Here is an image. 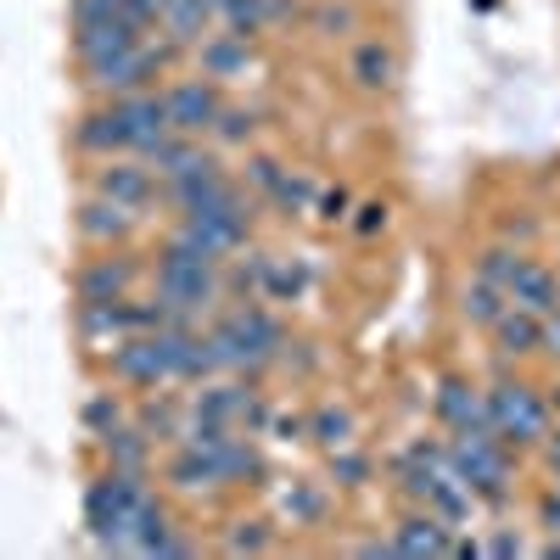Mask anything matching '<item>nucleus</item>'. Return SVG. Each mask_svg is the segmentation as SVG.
<instances>
[{"label":"nucleus","instance_id":"1","mask_svg":"<svg viewBox=\"0 0 560 560\" xmlns=\"http://www.w3.org/2000/svg\"><path fill=\"white\" fill-rule=\"evenodd\" d=\"M147 471H107L102 482H90L84 493V527L96 533L102 549H129L135 538V522L147 510Z\"/></svg>","mask_w":560,"mask_h":560},{"label":"nucleus","instance_id":"2","mask_svg":"<svg viewBox=\"0 0 560 560\" xmlns=\"http://www.w3.org/2000/svg\"><path fill=\"white\" fill-rule=\"evenodd\" d=\"M504 471H510V465H504V438H499L493 427L454 438V477L471 488V493L499 499V493H504Z\"/></svg>","mask_w":560,"mask_h":560},{"label":"nucleus","instance_id":"3","mask_svg":"<svg viewBox=\"0 0 560 560\" xmlns=\"http://www.w3.org/2000/svg\"><path fill=\"white\" fill-rule=\"evenodd\" d=\"M163 62H168V51H152V45L140 39L129 51L84 62V79H90V90H102V96H129V90H147V79H158Z\"/></svg>","mask_w":560,"mask_h":560},{"label":"nucleus","instance_id":"4","mask_svg":"<svg viewBox=\"0 0 560 560\" xmlns=\"http://www.w3.org/2000/svg\"><path fill=\"white\" fill-rule=\"evenodd\" d=\"M488 415H493V432L504 443H538L544 438V404L527 382H504L488 393Z\"/></svg>","mask_w":560,"mask_h":560},{"label":"nucleus","instance_id":"5","mask_svg":"<svg viewBox=\"0 0 560 560\" xmlns=\"http://www.w3.org/2000/svg\"><path fill=\"white\" fill-rule=\"evenodd\" d=\"M158 298L174 303L179 314H197L219 298V275L213 264H179V258H163L158 264Z\"/></svg>","mask_w":560,"mask_h":560},{"label":"nucleus","instance_id":"6","mask_svg":"<svg viewBox=\"0 0 560 560\" xmlns=\"http://www.w3.org/2000/svg\"><path fill=\"white\" fill-rule=\"evenodd\" d=\"M113 107H118L124 124H129V147H135V152H147V147H158L163 135H174V124H168V96H158V90H129V96H113Z\"/></svg>","mask_w":560,"mask_h":560},{"label":"nucleus","instance_id":"7","mask_svg":"<svg viewBox=\"0 0 560 560\" xmlns=\"http://www.w3.org/2000/svg\"><path fill=\"white\" fill-rule=\"evenodd\" d=\"M219 107H224V102H219L213 79H185V84L168 90V124H174L179 135H202V129H213Z\"/></svg>","mask_w":560,"mask_h":560},{"label":"nucleus","instance_id":"8","mask_svg":"<svg viewBox=\"0 0 560 560\" xmlns=\"http://www.w3.org/2000/svg\"><path fill=\"white\" fill-rule=\"evenodd\" d=\"M168 197H174L179 213H213V208H224L230 197H236V185H230L213 163H202V168H191V174L168 179Z\"/></svg>","mask_w":560,"mask_h":560},{"label":"nucleus","instance_id":"9","mask_svg":"<svg viewBox=\"0 0 560 560\" xmlns=\"http://www.w3.org/2000/svg\"><path fill=\"white\" fill-rule=\"evenodd\" d=\"M140 34L147 28H135L124 12H113V18H96V23H73V51H79V62H96V57H113V51L140 45Z\"/></svg>","mask_w":560,"mask_h":560},{"label":"nucleus","instance_id":"10","mask_svg":"<svg viewBox=\"0 0 560 560\" xmlns=\"http://www.w3.org/2000/svg\"><path fill=\"white\" fill-rule=\"evenodd\" d=\"M96 191L140 213V208H147V202L158 197V179H152V163H107V168L96 174Z\"/></svg>","mask_w":560,"mask_h":560},{"label":"nucleus","instance_id":"11","mask_svg":"<svg viewBox=\"0 0 560 560\" xmlns=\"http://www.w3.org/2000/svg\"><path fill=\"white\" fill-rule=\"evenodd\" d=\"M129 280H135V264L129 258H96L79 269V303H118L129 298Z\"/></svg>","mask_w":560,"mask_h":560},{"label":"nucleus","instance_id":"12","mask_svg":"<svg viewBox=\"0 0 560 560\" xmlns=\"http://www.w3.org/2000/svg\"><path fill=\"white\" fill-rule=\"evenodd\" d=\"M197 57H202L208 79H236L253 68V45H247V34H208L197 45Z\"/></svg>","mask_w":560,"mask_h":560},{"label":"nucleus","instance_id":"13","mask_svg":"<svg viewBox=\"0 0 560 560\" xmlns=\"http://www.w3.org/2000/svg\"><path fill=\"white\" fill-rule=\"evenodd\" d=\"M129 230H135V208H124L102 191L79 208V236H90V242H118V236H129Z\"/></svg>","mask_w":560,"mask_h":560},{"label":"nucleus","instance_id":"14","mask_svg":"<svg viewBox=\"0 0 560 560\" xmlns=\"http://www.w3.org/2000/svg\"><path fill=\"white\" fill-rule=\"evenodd\" d=\"M510 298H516L522 308H533V314H555L560 308V287H555V275L544 269V264H533V258H522L516 264V275H510V287H504Z\"/></svg>","mask_w":560,"mask_h":560},{"label":"nucleus","instance_id":"15","mask_svg":"<svg viewBox=\"0 0 560 560\" xmlns=\"http://www.w3.org/2000/svg\"><path fill=\"white\" fill-rule=\"evenodd\" d=\"M353 84L359 90H393L398 84V51H393L387 39L353 45Z\"/></svg>","mask_w":560,"mask_h":560},{"label":"nucleus","instance_id":"16","mask_svg":"<svg viewBox=\"0 0 560 560\" xmlns=\"http://www.w3.org/2000/svg\"><path fill=\"white\" fill-rule=\"evenodd\" d=\"M493 337H499V348L504 353H544V314H533V308H504L499 319H493Z\"/></svg>","mask_w":560,"mask_h":560},{"label":"nucleus","instance_id":"17","mask_svg":"<svg viewBox=\"0 0 560 560\" xmlns=\"http://www.w3.org/2000/svg\"><path fill=\"white\" fill-rule=\"evenodd\" d=\"M438 415L448 420L454 432H482V427H493V415H488V404L465 387V382H443V393H438Z\"/></svg>","mask_w":560,"mask_h":560},{"label":"nucleus","instance_id":"18","mask_svg":"<svg viewBox=\"0 0 560 560\" xmlns=\"http://www.w3.org/2000/svg\"><path fill=\"white\" fill-rule=\"evenodd\" d=\"M113 370L124 382H135V387H158L168 370H163V359H158V342H152V331L140 337V342H124L118 353H113Z\"/></svg>","mask_w":560,"mask_h":560},{"label":"nucleus","instance_id":"19","mask_svg":"<svg viewBox=\"0 0 560 560\" xmlns=\"http://www.w3.org/2000/svg\"><path fill=\"white\" fill-rule=\"evenodd\" d=\"M168 482H174V488H185V493L224 488V477H219V459H213L208 448H191V443H185V448L168 459Z\"/></svg>","mask_w":560,"mask_h":560},{"label":"nucleus","instance_id":"20","mask_svg":"<svg viewBox=\"0 0 560 560\" xmlns=\"http://www.w3.org/2000/svg\"><path fill=\"white\" fill-rule=\"evenodd\" d=\"M213 0H168L163 7V23H168V39L174 45H202L208 23H213Z\"/></svg>","mask_w":560,"mask_h":560},{"label":"nucleus","instance_id":"21","mask_svg":"<svg viewBox=\"0 0 560 560\" xmlns=\"http://www.w3.org/2000/svg\"><path fill=\"white\" fill-rule=\"evenodd\" d=\"M140 158H147L163 179H179V174H191V168H202V163H208V158L191 147V135H179V129H174V135H163L158 147H147Z\"/></svg>","mask_w":560,"mask_h":560},{"label":"nucleus","instance_id":"22","mask_svg":"<svg viewBox=\"0 0 560 560\" xmlns=\"http://www.w3.org/2000/svg\"><path fill=\"white\" fill-rule=\"evenodd\" d=\"M73 140H79L84 152H118V147H129V124H124L118 107H107V113H84Z\"/></svg>","mask_w":560,"mask_h":560},{"label":"nucleus","instance_id":"23","mask_svg":"<svg viewBox=\"0 0 560 560\" xmlns=\"http://www.w3.org/2000/svg\"><path fill=\"white\" fill-rule=\"evenodd\" d=\"M107 459H113V471H147V459H152V432L147 427H113L102 438Z\"/></svg>","mask_w":560,"mask_h":560},{"label":"nucleus","instance_id":"24","mask_svg":"<svg viewBox=\"0 0 560 560\" xmlns=\"http://www.w3.org/2000/svg\"><path fill=\"white\" fill-rule=\"evenodd\" d=\"M448 527L438 516H409L393 538V555H448Z\"/></svg>","mask_w":560,"mask_h":560},{"label":"nucleus","instance_id":"25","mask_svg":"<svg viewBox=\"0 0 560 560\" xmlns=\"http://www.w3.org/2000/svg\"><path fill=\"white\" fill-rule=\"evenodd\" d=\"M213 12L230 23V34H258L269 18H287L292 7H280V0H213Z\"/></svg>","mask_w":560,"mask_h":560},{"label":"nucleus","instance_id":"26","mask_svg":"<svg viewBox=\"0 0 560 560\" xmlns=\"http://www.w3.org/2000/svg\"><path fill=\"white\" fill-rule=\"evenodd\" d=\"M242 404H247V393H236V387H208V393H197V420H213V427H230V420H242Z\"/></svg>","mask_w":560,"mask_h":560},{"label":"nucleus","instance_id":"27","mask_svg":"<svg viewBox=\"0 0 560 560\" xmlns=\"http://www.w3.org/2000/svg\"><path fill=\"white\" fill-rule=\"evenodd\" d=\"M213 459H219V477L224 482H242V477H258L264 471V459L242 443V438H230V443H219V448H208Z\"/></svg>","mask_w":560,"mask_h":560},{"label":"nucleus","instance_id":"28","mask_svg":"<svg viewBox=\"0 0 560 560\" xmlns=\"http://www.w3.org/2000/svg\"><path fill=\"white\" fill-rule=\"evenodd\" d=\"M504 287H493V280H477V287L471 292H465V319H471V325H488V331H493V319L504 314Z\"/></svg>","mask_w":560,"mask_h":560},{"label":"nucleus","instance_id":"29","mask_svg":"<svg viewBox=\"0 0 560 560\" xmlns=\"http://www.w3.org/2000/svg\"><path fill=\"white\" fill-rule=\"evenodd\" d=\"M308 432H314L325 448H342V443L353 438V415H348V409H337V404H325V409L308 420Z\"/></svg>","mask_w":560,"mask_h":560},{"label":"nucleus","instance_id":"30","mask_svg":"<svg viewBox=\"0 0 560 560\" xmlns=\"http://www.w3.org/2000/svg\"><path fill=\"white\" fill-rule=\"evenodd\" d=\"M84 427L96 432V438H107L113 427H124V404H118L113 393H96V398L84 404Z\"/></svg>","mask_w":560,"mask_h":560},{"label":"nucleus","instance_id":"31","mask_svg":"<svg viewBox=\"0 0 560 560\" xmlns=\"http://www.w3.org/2000/svg\"><path fill=\"white\" fill-rule=\"evenodd\" d=\"M269 544H275V538H269L264 522H236V527H230V538H224L230 555H264Z\"/></svg>","mask_w":560,"mask_h":560},{"label":"nucleus","instance_id":"32","mask_svg":"<svg viewBox=\"0 0 560 560\" xmlns=\"http://www.w3.org/2000/svg\"><path fill=\"white\" fill-rule=\"evenodd\" d=\"M269 197H275L280 208H287V213H303V208L314 202V185H308L303 174H280V179H275V191H269Z\"/></svg>","mask_w":560,"mask_h":560},{"label":"nucleus","instance_id":"33","mask_svg":"<svg viewBox=\"0 0 560 560\" xmlns=\"http://www.w3.org/2000/svg\"><path fill=\"white\" fill-rule=\"evenodd\" d=\"M253 129H258V113H247V107H219V118H213L219 140H253Z\"/></svg>","mask_w":560,"mask_h":560},{"label":"nucleus","instance_id":"34","mask_svg":"<svg viewBox=\"0 0 560 560\" xmlns=\"http://www.w3.org/2000/svg\"><path fill=\"white\" fill-rule=\"evenodd\" d=\"M140 427L158 432V438H179V415H174V404L152 398V404H140Z\"/></svg>","mask_w":560,"mask_h":560},{"label":"nucleus","instance_id":"35","mask_svg":"<svg viewBox=\"0 0 560 560\" xmlns=\"http://www.w3.org/2000/svg\"><path fill=\"white\" fill-rule=\"evenodd\" d=\"M264 287H269V298H275V303H292V298L303 292V269H275V264H269Z\"/></svg>","mask_w":560,"mask_h":560},{"label":"nucleus","instance_id":"36","mask_svg":"<svg viewBox=\"0 0 560 560\" xmlns=\"http://www.w3.org/2000/svg\"><path fill=\"white\" fill-rule=\"evenodd\" d=\"M522 258H510V253H482L477 264V280H493V287H510V275H516Z\"/></svg>","mask_w":560,"mask_h":560},{"label":"nucleus","instance_id":"37","mask_svg":"<svg viewBox=\"0 0 560 560\" xmlns=\"http://www.w3.org/2000/svg\"><path fill=\"white\" fill-rule=\"evenodd\" d=\"M364 471H370V465H364L359 454H337V448H331V477H337L342 488H359V482H364Z\"/></svg>","mask_w":560,"mask_h":560},{"label":"nucleus","instance_id":"38","mask_svg":"<svg viewBox=\"0 0 560 560\" xmlns=\"http://www.w3.org/2000/svg\"><path fill=\"white\" fill-rule=\"evenodd\" d=\"M314 28L319 34H348L353 28V7H319L314 12Z\"/></svg>","mask_w":560,"mask_h":560},{"label":"nucleus","instance_id":"39","mask_svg":"<svg viewBox=\"0 0 560 560\" xmlns=\"http://www.w3.org/2000/svg\"><path fill=\"white\" fill-rule=\"evenodd\" d=\"M280 174H287V168H280L275 158H253V163H247V179L264 185V191H275V179H280Z\"/></svg>","mask_w":560,"mask_h":560},{"label":"nucleus","instance_id":"40","mask_svg":"<svg viewBox=\"0 0 560 560\" xmlns=\"http://www.w3.org/2000/svg\"><path fill=\"white\" fill-rule=\"evenodd\" d=\"M353 224H359V236H376V230L387 224V202H364Z\"/></svg>","mask_w":560,"mask_h":560},{"label":"nucleus","instance_id":"41","mask_svg":"<svg viewBox=\"0 0 560 560\" xmlns=\"http://www.w3.org/2000/svg\"><path fill=\"white\" fill-rule=\"evenodd\" d=\"M319 219H325V224L348 219V191H325V197H319Z\"/></svg>","mask_w":560,"mask_h":560},{"label":"nucleus","instance_id":"42","mask_svg":"<svg viewBox=\"0 0 560 560\" xmlns=\"http://www.w3.org/2000/svg\"><path fill=\"white\" fill-rule=\"evenodd\" d=\"M287 510H298V516H314V510H319V499H314L308 488H298V493H287Z\"/></svg>","mask_w":560,"mask_h":560},{"label":"nucleus","instance_id":"43","mask_svg":"<svg viewBox=\"0 0 560 560\" xmlns=\"http://www.w3.org/2000/svg\"><path fill=\"white\" fill-rule=\"evenodd\" d=\"M544 353H560V308L544 314Z\"/></svg>","mask_w":560,"mask_h":560},{"label":"nucleus","instance_id":"44","mask_svg":"<svg viewBox=\"0 0 560 560\" xmlns=\"http://www.w3.org/2000/svg\"><path fill=\"white\" fill-rule=\"evenodd\" d=\"M544 522L560 533V493H549V499H544Z\"/></svg>","mask_w":560,"mask_h":560},{"label":"nucleus","instance_id":"45","mask_svg":"<svg viewBox=\"0 0 560 560\" xmlns=\"http://www.w3.org/2000/svg\"><path fill=\"white\" fill-rule=\"evenodd\" d=\"M493 555H522V538H493Z\"/></svg>","mask_w":560,"mask_h":560},{"label":"nucleus","instance_id":"46","mask_svg":"<svg viewBox=\"0 0 560 560\" xmlns=\"http://www.w3.org/2000/svg\"><path fill=\"white\" fill-rule=\"evenodd\" d=\"M549 459H555V471H560V438H555V443H549Z\"/></svg>","mask_w":560,"mask_h":560}]
</instances>
